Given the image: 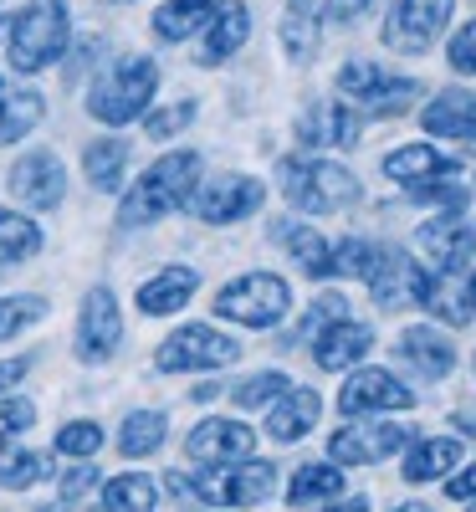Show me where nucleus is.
<instances>
[{"instance_id": "a211bd4d", "label": "nucleus", "mask_w": 476, "mask_h": 512, "mask_svg": "<svg viewBox=\"0 0 476 512\" xmlns=\"http://www.w3.org/2000/svg\"><path fill=\"white\" fill-rule=\"evenodd\" d=\"M410 405H415V390L389 369H354L338 390L343 415H379V410H410Z\"/></svg>"}, {"instance_id": "a878e982", "label": "nucleus", "mask_w": 476, "mask_h": 512, "mask_svg": "<svg viewBox=\"0 0 476 512\" xmlns=\"http://www.w3.org/2000/svg\"><path fill=\"white\" fill-rule=\"evenodd\" d=\"M195 292H200V272L195 267H159V277H149L139 287V313L169 318V313H180Z\"/></svg>"}, {"instance_id": "0eeeda50", "label": "nucleus", "mask_w": 476, "mask_h": 512, "mask_svg": "<svg viewBox=\"0 0 476 512\" xmlns=\"http://www.w3.org/2000/svg\"><path fill=\"white\" fill-rule=\"evenodd\" d=\"M236 359H241V338L210 328V323H185V328H175V333L159 344V354H154V364H159L164 374L226 369V364H236Z\"/></svg>"}, {"instance_id": "4c0bfd02", "label": "nucleus", "mask_w": 476, "mask_h": 512, "mask_svg": "<svg viewBox=\"0 0 476 512\" xmlns=\"http://www.w3.org/2000/svg\"><path fill=\"white\" fill-rule=\"evenodd\" d=\"M282 47L292 62H308L318 52V16L308 6H292V16L282 21Z\"/></svg>"}, {"instance_id": "5701e85b", "label": "nucleus", "mask_w": 476, "mask_h": 512, "mask_svg": "<svg viewBox=\"0 0 476 512\" xmlns=\"http://www.w3.org/2000/svg\"><path fill=\"white\" fill-rule=\"evenodd\" d=\"M420 128H425V134H436V139L476 144V93H466V88L436 93L420 108Z\"/></svg>"}, {"instance_id": "e433bc0d", "label": "nucleus", "mask_w": 476, "mask_h": 512, "mask_svg": "<svg viewBox=\"0 0 476 512\" xmlns=\"http://www.w3.org/2000/svg\"><path fill=\"white\" fill-rule=\"evenodd\" d=\"M47 313H52V303H47V297H36V292L0 297V344H6V338H16V333H26L31 323H41Z\"/></svg>"}, {"instance_id": "7ed1b4c3", "label": "nucleus", "mask_w": 476, "mask_h": 512, "mask_svg": "<svg viewBox=\"0 0 476 512\" xmlns=\"http://www.w3.org/2000/svg\"><path fill=\"white\" fill-rule=\"evenodd\" d=\"M72 47V16H67V0H26L16 11L11 41H6V57L16 77L31 72H47L67 57Z\"/></svg>"}, {"instance_id": "473e14b6", "label": "nucleus", "mask_w": 476, "mask_h": 512, "mask_svg": "<svg viewBox=\"0 0 476 512\" xmlns=\"http://www.w3.org/2000/svg\"><path fill=\"white\" fill-rule=\"evenodd\" d=\"M52 477V461L47 451H36V446H0V487H36V482H47Z\"/></svg>"}, {"instance_id": "79ce46f5", "label": "nucleus", "mask_w": 476, "mask_h": 512, "mask_svg": "<svg viewBox=\"0 0 476 512\" xmlns=\"http://www.w3.org/2000/svg\"><path fill=\"white\" fill-rule=\"evenodd\" d=\"M190 123H195V103H190V98H185V103H159V108L144 113L149 139H175V134H185Z\"/></svg>"}, {"instance_id": "ddd939ff", "label": "nucleus", "mask_w": 476, "mask_h": 512, "mask_svg": "<svg viewBox=\"0 0 476 512\" xmlns=\"http://www.w3.org/2000/svg\"><path fill=\"white\" fill-rule=\"evenodd\" d=\"M425 267L436 277H461L466 267H476V221L466 216H436L425 221L420 236H415Z\"/></svg>"}, {"instance_id": "f704fd0d", "label": "nucleus", "mask_w": 476, "mask_h": 512, "mask_svg": "<svg viewBox=\"0 0 476 512\" xmlns=\"http://www.w3.org/2000/svg\"><path fill=\"white\" fill-rule=\"evenodd\" d=\"M36 251H41V226L31 216H16V210L0 205V267H16Z\"/></svg>"}, {"instance_id": "c85d7f7f", "label": "nucleus", "mask_w": 476, "mask_h": 512, "mask_svg": "<svg viewBox=\"0 0 476 512\" xmlns=\"http://www.w3.org/2000/svg\"><path fill=\"white\" fill-rule=\"evenodd\" d=\"M215 11H221V0H164L149 26H154L159 41H190L195 31L210 26Z\"/></svg>"}, {"instance_id": "b1692460", "label": "nucleus", "mask_w": 476, "mask_h": 512, "mask_svg": "<svg viewBox=\"0 0 476 512\" xmlns=\"http://www.w3.org/2000/svg\"><path fill=\"white\" fill-rule=\"evenodd\" d=\"M41 118H47V98H41L31 82L0 72V144L26 139Z\"/></svg>"}, {"instance_id": "2eb2a0df", "label": "nucleus", "mask_w": 476, "mask_h": 512, "mask_svg": "<svg viewBox=\"0 0 476 512\" xmlns=\"http://www.w3.org/2000/svg\"><path fill=\"white\" fill-rule=\"evenodd\" d=\"M384 175L415 200V195L436 190V185H446V180H461V164L446 159L436 144H405V149H389V154H384Z\"/></svg>"}, {"instance_id": "09e8293b", "label": "nucleus", "mask_w": 476, "mask_h": 512, "mask_svg": "<svg viewBox=\"0 0 476 512\" xmlns=\"http://www.w3.org/2000/svg\"><path fill=\"white\" fill-rule=\"evenodd\" d=\"M446 497L451 502H476V461L471 466H456V472L446 477Z\"/></svg>"}, {"instance_id": "412c9836", "label": "nucleus", "mask_w": 476, "mask_h": 512, "mask_svg": "<svg viewBox=\"0 0 476 512\" xmlns=\"http://www.w3.org/2000/svg\"><path fill=\"white\" fill-rule=\"evenodd\" d=\"M374 349V328L369 323H354V318H333L318 338H313V359L318 369L338 374V369H359Z\"/></svg>"}, {"instance_id": "f03ea898", "label": "nucleus", "mask_w": 476, "mask_h": 512, "mask_svg": "<svg viewBox=\"0 0 476 512\" xmlns=\"http://www.w3.org/2000/svg\"><path fill=\"white\" fill-rule=\"evenodd\" d=\"M277 185L282 195L302 210V216H333V210L354 205L364 190H359V175L338 159H323V154H292L277 164Z\"/></svg>"}, {"instance_id": "37998d69", "label": "nucleus", "mask_w": 476, "mask_h": 512, "mask_svg": "<svg viewBox=\"0 0 476 512\" xmlns=\"http://www.w3.org/2000/svg\"><path fill=\"white\" fill-rule=\"evenodd\" d=\"M333 318H349V313H343V297H338V292H323L318 303L308 308V318L297 323V333L287 338V344H302V338H318V333H323Z\"/></svg>"}, {"instance_id": "8fccbe9b", "label": "nucleus", "mask_w": 476, "mask_h": 512, "mask_svg": "<svg viewBox=\"0 0 476 512\" xmlns=\"http://www.w3.org/2000/svg\"><path fill=\"white\" fill-rule=\"evenodd\" d=\"M31 374V359H0V395L16 390V384Z\"/></svg>"}, {"instance_id": "6e6552de", "label": "nucleus", "mask_w": 476, "mask_h": 512, "mask_svg": "<svg viewBox=\"0 0 476 512\" xmlns=\"http://www.w3.org/2000/svg\"><path fill=\"white\" fill-rule=\"evenodd\" d=\"M456 16V0H395L384 16V47L389 52H405V57H425L436 41L446 36Z\"/></svg>"}, {"instance_id": "603ef678", "label": "nucleus", "mask_w": 476, "mask_h": 512, "mask_svg": "<svg viewBox=\"0 0 476 512\" xmlns=\"http://www.w3.org/2000/svg\"><path fill=\"white\" fill-rule=\"evenodd\" d=\"M11 26H16V11H11V16H0V41H11Z\"/></svg>"}, {"instance_id": "aec40b11", "label": "nucleus", "mask_w": 476, "mask_h": 512, "mask_svg": "<svg viewBox=\"0 0 476 512\" xmlns=\"http://www.w3.org/2000/svg\"><path fill=\"white\" fill-rule=\"evenodd\" d=\"M395 359L420 374V379H446L456 369V344L441 333V328H430V323H415L395 338Z\"/></svg>"}, {"instance_id": "72a5a7b5", "label": "nucleus", "mask_w": 476, "mask_h": 512, "mask_svg": "<svg viewBox=\"0 0 476 512\" xmlns=\"http://www.w3.org/2000/svg\"><path fill=\"white\" fill-rule=\"evenodd\" d=\"M164 436H169L164 410H134V415L123 420V431H118V451L139 461V456H154L164 446Z\"/></svg>"}, {"instance_id": "a19ab883", "label": "nucleus", "mask_w": 476, "mask_h": 512, "mask_svg": "<svg viewBox=\"0 0 476 512\" xmlns=\"http://www.w3.org/2000/svg\"><path fill=\"white\" fill-rule=\"evenodd\" d=\"M98 446H103V425L98 420H72V425H62V431H57V451L67 461H93Z\"/></svg>"}, {"instance_id": "9d476101", "label": "nucleus", "mask_w": 476, "mask_h": 512, "mask_svg": "<svg viewBox=\"0 0 476 512\" xmlns=\"http://www.w3.org/2000/svg\"><path fill=\"white\" fill-rule=\"evenodd\" d=\"M415 436L410 425L400 420H349L343 431L328 436V456L338 466H374V461H389L395 451H405Z\"/></svg>"}, {"instance_id": "58836bf2", "label": "nucleus", "mask_w": 476, "mask_h": 512, "mask_svg": "<svg viewBox=\"0 0 476 512\" xmlns=\"http://www.w3.org/2000/svg\"><path fill=\"white\" fill-rule=\"evenodd\" d=\"M287 390H292V379H287L282 369H262V374H251V379L236 384V405H241V410H262V405L282 400Z\"/></svg>"}, {"instance_id": "c756f323", "label": "nucleus", "mask_w": 476, "mask_h": 512, "mask_svg": "<svg viewBox=\"0 0 476 512\" xmlns=\"http://www.w3.org/2000/svg\"><path fill=\"white\" fill-rule=\"evenodd\" d=\"M333 497H343V466L338 461H308V466H297V477L287 482L292 507H313V502H333Z\"/></svg>"}, {"instance_id": "7c9ffc66", "label": "nucleus", "mask_w": 476, "mask_h": 512, "mask_svg": "<svg viewBox=\"0 0 476 512\" xmlns=\"http://www.w3.org/2000/svg\"><path fill=\"white\" fill-rule=\"evenodd\" d=\"M128 169V144L123 139H93L82 149V175H88L93 190H118Z\"/></svg>"}, {"instance_id": "4d7b16f0", "label": "nucleus", "mask_w": 476, "mask_h": 512, "mask_svg": "<svg viewBox=\"0 0 476 512\" xmlns=\"http://www.w3.org/2000/svg\"><path fill=\"white\" fill-rule=\"evenodd\" d=\"M98 512H113V507H98Z\"/></svg>"}, {"instance_id": "f8f14e48", "label": "nucleus", "mask_w": 476, "mask_h": 512, "mask_svg": "<svg viewBox=\"0 0 476 512\" xmlns=\"http://www.w3.org/2000/svg\"><path fill=\"white\" fill-rule=\"evenodd\" d=\"M262 200H267V185L262 180H251V175H215V180L195 185L190 210H195L205 226H231V221L256 216Z\"/></svg>"}, {"instance_id": "cd10ccee", "label": "nucleus", "mask_w": 476, "mask_h": 512, "mask_svg": "<svg viewBox=\"0 0 476 512\" xmlns=\"http://www.w3.org/2000/svg\"><path fill=\"white\" fill-rule=\"evenodd\" d=\"M456 466H461L456 436H425V441H410V451H405V482H441Z\"/></svg>"}, {"instance_id": "49530a36", "label": "nucleus", "mask_w": 476, "mask_h": 512, "mask_svg": "<svg viewBox=\"0 0 476 512\" xmlns=\"http://www.w3.org/2000/svg\"><path fill=\"white\" fill-rule=\"evenodd\" d=\"M379 0H323L318 6V21H333V26H349V21H359L364 11H374Z\"/></svg>"}, {"instance_id": "39448f33", "label": "nucleus", "mask_w": 476, "mask_h": 512, "mask_svg": "<svg viewBox=\"0 0 476 512\" xmlns=\"http://www.w3.org/2000/svg\"><path fill=\"white\" fill-rule=\"evenodd\" d=\"M338 98L349 103L354 113L364 118H400L415 108L420 98V82L415 77H400V72H384L379 62H343L338 67Z\"/></svg>"}, {"instance_id": "864d4df0", "label": "nucleus", "mask_w": 476, "mask_h": 512, "mask_svg": "<svg viewBox=\"0 0 476 512\" xmlns=\"http://www.w3.org/2000/svg\"><path fill=\"white\" fill-rule=\"evenodd\" d=\"M395 512H430V507H425V502H400Z\"/></svg>"}, {"instance_id": "9b49d317", "label": "nucleus", "mask_w": 476, "mask_h": 512, "mask_svg": "<svg viewBox=\"0 0 476 512\" xmlns=\"http://www.w3.org/2000/svg\"><path fill=\"white\" fill-rule=\"evenodd\" d=\"M123 344V308H118V297L108 287H93L88 297H82V308H77V338H72V349L82 364H108Z\"/></svg>"}, {"instance_id": "5fc2aeb1", "label": "nucleus", "mask_w": 476, "mask_h": 512, "mask_svg": "<svg viewBox=\"0 0 476 512\" xmlns=\"http://www.w3.org/2000/svg\"><path fill=\"white\" fill-rule=\"evenodd\" d=\"M466 292H471V313H476V272H471V282H466Z\"/></svg>"}, {"instance_id": "f3484780", "label": "nucleus", "mask_w": 476, "mask_h": 512, "mask_svg": "<svg viewBox=\"0 0 476 512\" xmlns=\"http://www.w3.org/2000/svg\"><path fill=\"white\" fill-rule=\"evenodd\" d=\"M297 144L302 149H354L359 144V113L343 103V98H318L297 113Z\"/></svg>"}, {"instance_id": "a18cd8bd", "label": "nucleus", "mask_w": 476, "mask_h": 512, "mask_svg": "<svg viewBox=\"0 0 476 512\" xmlns=\"http://www.w3.org/2000/svg\"><path fill=\"white\" fill-rule=\"evenodd\" d=\"M31 420H36V405L31 400H0V446H6L11 436H21Z\"/></svg>"}, {"instance_id": "f257e3e1", "label": "nucleus", "mask_w": 476, "mask_h": 512, "mask_svg": "<svg viewBox=\"0 0 476 512\" xmlns=\"http://www.w3.org/2000/svg\"><path fill=\"white\" fill-rule=\"evenodd\" d=\"M200 185V154L195 149H169L159 154L144 175L134 180V190L123 195L118 205V226H149V221H164V216H175L180 205H190Z\"/></svg>"}, {"instance_id": "bb28decb", "label": "nucleus", "mask_w": 476, "mask_h": 512, "mask_svg": "<svg viewBox=\"0 0 476 512\" xmlns=\"http://www.w3.org/2000/svg\"><path fill=\"white\" fill-rule=\"evenodd\" d=\"M277 241L287 246V256L308 272V277H333V241L313 226H302V221H277Z\"/></svg>"}, {"instance_id": "3c124183", "label": "nucleus", "mask_w": 476, "mask_h": 512, "mask_svg": "<svg viewBox=\"0 0 476 512\" xmlns=\"http://www.w3.org/2000/svg\"><path fill=\"white\" fill-rule=\"evenodd\" d=\"M323 512H369V497H333Z\"/></svg>"}, {"instance_id": "ea45409f", "label": "nucleus", "mask_w": 476, "mask_h": 512, "mask_svg": "<svg viewBox=\"0 0 476 512\" xmlns=\"http://www.w3.org/2000/svg\"><path fill=\"white\" fill-rule=\"evenodd\" d=\"M374 256H379V241H364V236H343L333 246V277H369L374 272Z\"/></svg>"}, {"instance_id": "de8ad7c7", "label": "nucleus", "mask_w": 476, "mask_h": 512, "mask_svg": "<svg viewBox=\"0 0 476 512\" xmlns=\"http://www.w3.org/2000/svg\"><path fill=\"white\" fill-rule=\"evenodd\" d=\"M93 482H98V466H93V461H77L72 472L62 477V502H77V497H88V492H93Z\"/></svg>"}, {"instance_id": "6e6d98bb", "label": "nucleus", "mask_w": 476, "mask_h": 512, "mask_svg": "<svg viewBox=\"0 0 476 512\" xmlns=\"http://www.w3.org/2000/svg\"><path fill=\"white\" fill-rule=\"evenodd\" d=\"M466 507H471V512H476V502H466Z\"/></svg>"}, {"instance_id": "4468645a", "label": "nucleus", "mask_w": 476, "mask_h": 512, "mask_svg": "<svg viewBox=\"0 0 476 512\" xmlns=\"http://www.w3.org/2000/svg\"><path fill=\"white\" fill-rule=\"evenodd\" d=\"M11 195L26 205V210H57L62 195H67V164L52 154V149H26L11 175H6Z\"/></svg>"}, {"instance_id": "393cba45", "label": "nucleus", "mask_w": 476, "mask_h": 512, "mask_svg": "<svg viewBox=\"0 0 476 512\" xmlns=\"http://www.w3.org/2000/svg\"><path fill=\"white\" fill-rule=\"evenodd\" d=\"M318 420H323V395L318 390H287L282 400L267 405V436L292 446V441L308 436Z\"/></svg>"}, {"instance_id": "c03bdc74", "label": "nucleus", "mask_w": 476, "mask_h": 512, "mask_svg": "<svg viewBox=\"0 0 476 512\" xmlns=\"http://www.w3.org/2000/svg\"><path fill=\"white\" fill-rule=\"evenodd\" d=\"M446 62L461 72V77H476V16L451 36V47H446Z\"/></svg>"}, {"instance_id": "c9c22d12", "label": "nucleus", "mask_w": 476, "mask_h": 512, "mask_svg": "<svg viewBox=\"0 0 476 512\" xmlns=\"http://www.w3.org/2000/svg\"><path fill=\"white\" fill-rule=\"evenodd\" d=\"M103 507H113V512H154L159 507V487L144 472H123V477L103 482Z\"/></svg>"}, {"instance_id": "4be33fe9", "label": "nucleus", "mask_w": 476, "mask_h": 512, "mask_svg": "<svg viewBox=\"0 0 476 512\" xmlns=\"http://www.w3.org/2000/svg\"><path fill=\"white\" fill-rule=\"evenodd\" d=\"M246 36H251V11L241 6V0H221V11L210 16V26H205V36H200L195 62H200V67L231 62V57L246 47Z\"/></svg>"}, {"instance_id": "6ab92c4d", "label": "nucleus", "mask_w": 476, "mask_h": 512, "mask_svg": "<svg viewBox=\"0 0 476 512\" xmlns=\"http://www.w3.org/2000/svg\"><path fill=\"white\" fill-rule=\"evenodd\" d=\"M251 446H256V431H251L246 420H221V415H210V420H200L195 431H190L185 456H190L195 466H226V461L251 456Z\"/></svg>"}, {"instance_id": "2f4dec72", "label": "nucleus", "mask_w": 476, "mask_h": 512, "mask_svg": "<svg viewBox=\"0 0 476 512\" xmlns=\"http://www.w3.org/2000/svg\"><path fill=\"white\" fill-rule=\"evenodd\" d=\"M420 308H430L436 318H446L451 328H466V323L476 318L466 282H461V277H436V272H430V287H425V297H420Z\"/></svg>"}, {"instance_id": "dca6fc26", "label": "nucleus", "mask_w": 476, "mask_h": 512, "mask_svg": "<svg viewBox=\"0 0 476 512\" xmlns=\"http://www.w3.org/2000/svg\"><path fill=\"white\" fill-rule=\"evenodd\" d=\"M379 308H400V303H420L430 287V267H420L415 256H405L400 246H379L374 272L364 277Z\"/></svg>"}, {"instance_id": "20e7f679", "label": "nucleus", "mask_w": 476, "mask_h": 512, "mask_svg": "<svg viewBox=\"0 0 476 512\" xmlns=\"http://www.w3.org/2000/svg\"><path fill=\"white\" fill-rule=\"evenodd\" d=\"M154 93H159V62L134 52V57H118L88 88V113L103 128H123V123H134V118L149 113Z\"/></svg>"}, {"instance_id": "1a4fd4ad", "label": "nucleus", "mask_w": 476, "mask_h": 512, "mask_svg": "<svg viewBox=\"0 0 476 512\" xmlns=\"http://www.w3.org/2000/svg\"><path fill=\"white\" fill-rule=\"evenodd\" d=\"M277 492V466L262 456H241L226 466H200V497L221 507H256Z\"/></svg>"}, {"instance_id": "423d86ee", "label": "nucleus", "mask_w": 476, "mask_h": 512, "mask_svg": "<svg viewBox=\"0 0 476 512\" xmlns=\"http://www.w3.org/2000/svg\"><path fill=\"white\" fill-rule=\"evenodd\" d=\"M215 318L241 323V328H277L292 313V287L277 272H241L210 297Z\"/></svg>"}]
</instances>
